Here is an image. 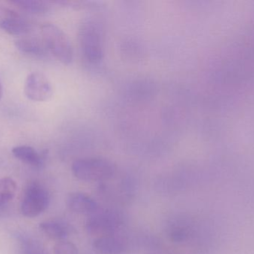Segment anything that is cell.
Listing matches in <instances>:
<instances>
[{
  "instance_id": "obj_2",
  "label": "cell",
  "mask_w": 254,
  "mask_h": 254,
  "mask_svg": "<svg viewBox=\"0 0 254 254\" xmlns=\"http://www.w3.org/2000/svg\"><path fill=\"white\" fill-rule=\"evenodd\" d=\"M73 174L83 181H102L114 175L116 167L113 161L104 158H79L71 166Z\"/></svg>"
},
{
  "instance_id": "obj_15",
  "label": "cell",
  "mask_w": 254,
  "mask_h": 254,
  "mask_svg": "<svg viewBox=\"0 0 254 254\" xmlns=\"http://www.w3.org/2000/svg\"><path fill=\"white\" fill-rule=\"evenodd\" d=\"M55 254H78L75 245L70 242L61 241L54 248Z\"/></svg>"
},
{
  "instance_id": "obj_5",
  "label": "cell",
  "mask_w": 254,
  "mask_h": 254,
  "mask_svg": "<svg viewBox=\"0 0 254 254\" xmlns=\"http://www.w3.org/2000/svg\"><path fill=\"white\" fill-rule=\"evenodd\" d=\"M123 223V218L116 211H105L91 216L86 222V230L91 236H113Z\"/></svg>"
},
{
  "instance_id": "obj_1",
  "label": "cell",
  "mask_w": 254,
  "mask_h": 254,
  "mask_svg": "<svg viewBox=\"0 0 254 254\" xmlns=\"http://www.w3.org/2000/svg\"><path fill=\"white\" fill-rule=\"evenodd\" d=\"M79 43L85 59L92 64H99L104 55L103 28L95 19L87 18L80 24Z\"/></svg>"
},
{
  "instance_id": "obj_12",
  "label": "cell",
  "mask_w": 254,
  "mask_h": 254,
  "mask_svg": "<svg viewBox=\"0 0 254 254\" xmlns=\"http://www.w3.org/2000/svg\"><path fill=\"white\" fill-rule=\"evenodd\" d=\"M40 228L43 234L52 240L63 241L66 238L68 234V230L64 224L55 221L42 222L40 223Z\"/></svg>"
},
{
  "instance_id": "obj_9",
  "label": "cell",
  "mask_w": 254,
  "mask_h": 254,
  "mask_svg": "<svg viewBox=\"0 0 254 254\" xmlns=\"http://www.w3.org/2000/svg\"><path fill=\"white\" fill-rule=\"evenodd\" d=\"M16 49L31 58L43 59L49 55L43 40L36 37H22L15 42Z\"/></svg>"
},
{
  "instance_id": "obj_11",
  "label": "cell",
  "mask_w": 254,
  "mask_h": 254,
  "mask_svg": "<svg viewBox=\"0 0 254 254\" xmlns=\"http://www.w3.org/2000/svg\"><path fill=\"white\" fill-rule=\"evenodd\" d=\"M12 153L15 158L27 165L35 168H39L43 165V160L41 155L31 146H16L12 149Z\"/></svg>"
},
{
  "instance_id": "obj_8",
  "label": "cell",
  "mask_w": 254,
  "mask_h": 254,
  "mask_svg": "<svg viewBox=\"0 0 254 254\" xmlns=\"http://www.w3.org/2000/svg\"><path fill=\"white\" fill-rule=\"evenodd\" d=\"M67 206L73 213L92 214L98 209V204L93 198L83 192H73L67 198Z\"/></svg>"
},
{
  "instance_id": "obj_14",
  "label": "cell",
  "mask_w": 254,
  "mask_h": 254,
  "mask_svg": "<svg viewBox=\"0 0 254 254\" xmlns=\"http://www.w3.org/2000/svg\"><path fill=\"white\" fill-rule=\"evenodd\" d=\"M22 10L34 14H43L49 10V6L47 3L42 1H31V0H22V1H10Z\"/></svg>"
},
{
  "instance_id": "obj_6",
  "label": "cell",
  "mask_w": 254,
  "mask_h": 254,
  "mask_svg": "<svg viewBox=\"0 0 254 254\" xmlns=\"http://www.w3.org/2000/svg\"><path fill=\"white\" fill-rule=\"evenodd\" d=\"M25 95L31 101H49L53 95V89L49 79L40 73H33L27 77L24 86Z\"/></svg>"
},
{
  "instance_id": "obj_4",
  "label": "cell",
  "mask_w": 254,
  "mask_h": 254,
  "mask_svg": "<svg viewBox=\"0 0 254 254\" xmlns=\"http://www.w3.org/2000/svg\"><path fill=\"white\" fill-rule=\"evenodd\" d=\"M50 195L47 189L38 183L30 184L21 203V211L28 218L40 216L49 207Z\"/></svg>"
},
{
  "instance_id": "obj_13",
  "label": "cell",
  "mask_w": 254,
  "mask_h": 254,
  "mask_svg": "<svg viewBox=\"0 0 254 254\" xmlns=\"http://www.w3.org/2000/svg\"><path fill=\"white\" fill-rule=\"evenodd\" d=\"M16 192V182L10 177L0 179V207L13 199Z\"/></svg>"
},
{
  "instance_id": "obj_17",
  "label": "cell",
  "mask_w": 254,
  "mask_h": 254,
  "mask_svg": "<svg viewBox=\"0 0 254 254\" xmlns=\"http://www.w3.org/2000/svg\"><path fill=\"white\" fill-rule=\"evenodd\" d=\"M1 96H2V86H1V84L0 82V99H1Z\"/></svg>"
},
{
  "instance_id": "obj_16",
  "label": "cell",
  "mask_w": 254,
  "mask_h": 254,
  "mask_svg": "<svg viewBox=\"0 0 254 254\" xmlns=\"http://www.w3.org/2000/svg\"><path fill=\"white\" fill-rule=\"evenodd\" d=\"M188 231L182 226H173L169 231V237L173 243H182L188 238Z\"/></svg>"
},
{
  "instance_id": "obj_7",
  "label": "cell",
  "mask_w": 254,
  "mask_h": 254,
  "mask_svg": "<svg viewBox=\"0 0 254 254\" xmlns=\"http://www.w3.org/2000/svg\"><path fill=\"white\" fill-rule=\"evenodd\" d=\"M3 14L4 16L0 22V25L9 34L14 36L26 35L31 31V24L16 12L4 9Z\"/></svg>"
},
{
  "instance_id": "obj_3",
  "label": "cell",
  "mask_w": 254,
  "mask_h": 254,
  "mask_svg": "<svg viewBox=\"0 0 254 254\" xmlns=\"http://www.w3.org/2000/svg\"><path fill=\"white\" fill-rule=\"evenodd\" d=\"M42 40L49 54L58 61L69 65L74 59V49L68 36L55 24L46 23L42 26Z\"/></svg>"
},
{
  "instance_id": "obj_10",
  "label": "cell",
  "mask_w": 254,
  "mask_h": 254,
  "mask_svg": "<svg viewBox=\"0 0 254 254\" xmlns=\"http://www.w3.org/2000/svg\"><path fill=\"white\" fill-rule=\"evenodd\" d=\"M93 247L96 252L102 254H122L126 250L125 243L114 236L95 239Z\"/></svg>"
}]
</instances>
